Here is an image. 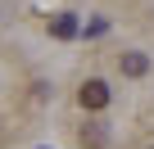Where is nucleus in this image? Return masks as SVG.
I'll return each mask as SVG.
<instances>
[{"mask_svg":"<svg viewBox=\"0 0 154 149\" xmlns=\"http://www.w3.org/2000/svg\"><path fill=\"white\" fill-rule=\"evenodd\" d=\"M77 100H82V109H91V113H100V109L109 104V86H104V82H86V86H82V95H77Z\"/></svg>","mask_w":154,"mask_h":149,"instance_id":"1","label":"nucleus"},{"mask_svg":"<svg viewBox=\"0 0 154 149\" xmlns=\"http://www.w3.org/2000/svg\"><path fill=\"white\" fill-rule=\"evenodd\" d=\"M50 36H59V41L77 36V18H72V14H54V23H50Z\"/></svg>","mask_w":154,"mask_h":149,"instance_id":"2","label":"nucleus"},{"mask_svg":"<svg viewBox=\"0 0 154 149\" xmlns=\"http://www.w3.org/2000/svg\"><path fill=\"white\" fill-rule=\"evenodd\" d=\"M82 145H86V149H104V145H109L104 127H100V122H86V127H82Z\"/></svg>","mask_w":154,"mask_h":149,"instance_id":"3","label":"nucleus"},{"mask_svg":"<svg viewBox=\"0 0 154 149\" xmlns=\"http://www.w3.org/2000/svg\"><path fill=\"white\" fill-rule=\"evenodd\" d=\"M145 68H149V59H145V54H136V50H131V54H122V72H127V77H140Z\"/></svg>","mask_w":154,"mask_h":149,"instance_id":"4","label":"nucleus"}]
</instances>
